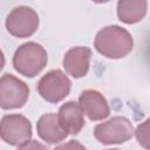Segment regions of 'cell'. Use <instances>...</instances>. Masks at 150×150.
<instances>
[{
	"instance_id": "obj_14",
	"label": "cell",
	"mask_w": 150,
	"mask_h": 150,
	"mask_svg": "<svg viewBox=\"0 0 150 150\" xmlns=\"http://www.w3.org/2000/svg\"><path fill=\"white\" fill-rule=\"evenodd\" d=\"M91 1L95 2V4H104V2H108L110 0H91Z\"/></svg>"
},
{
	"instance_id": "obj_6",
	"label": "cell",
	"mask_w": 150,
	"mask_h": 150,
	"mask_svg": "<svg viewBox=\"0 0 150 150\" xmlns=\"http://www.w3.org/2000/svg\"><path fill=\"white\" fill-rule=\"evenodd\" d=\"M71 88L69 77L60 69H53L43 75L38 82L40 96L49 103H59L64 100Z\"/></svg>"
},
{
	"instance_id": "obj_9",
	"label": "cell",
	"mask_w": 150,
	"mask_h": 150,
	"mask_svg": "<svg viewBox=\"0 0 150 150\" xmlns=\"http://www.w3.org/2000/svg\"><path fill=\"white\" fill-rule=\"evenodd\" d=\"M79 104L83 114L91 121H102L110 115V107L107 98L97 90H83L79 97Z\"/></svg>"
},
{
	"instance_id": "obj_2",
	"label": "cell",
	"mask_w": 150,
	"mask_h": 150,
	"mask_svg": "<svg viewBox=\"0 0 150 150\" xmlns=\"http://www.w3.org/2000/svg\"><path fill=\"white\" fill-rule=\"evenodd\" d=\"M48 55L46 49L36 42L21 45L13 55L14 69L26 77H34L46 67Z\"/></svg>"
},
{
	"instance_id": "obj_13",
	"label": "cell",
	"mask_w": 150,
	"mask_h": 150,
	"mask_svg": "<svg viewBox=\"0 0 150 150\" xmlns=\"http://www.w3.org/2000/svg\"><path fill=\"white\" fill-rule=\"evenodd\" d=\"M135 137L141 146L150 149V118L145 120L136 128Z\"/></svg>"
},
{
	"instance_id": "obj_5",
	"label": "cell",
	"mask_w": 150,
	"mask_h": 150,
	"mask_svg": "<svg viewBox=\"0 0 150 150\" xmlns=\"http://www.w3.org/2000/svg\"><path fill=\"white\" fill-rule=\"evenodd\" d=\"M40 19L38 13L28 6H18L13 8L6 18L7 32L19 39L32 36L39 28Z\"/></svg>"
},
{
	"instance_id": "obj_8",
	"label": "cell",
	"mask_w": 150,
	"mask_h": 150,
	"mask_svg": "<svg viewBox=\"0 0 150 150\" xmlns=\"http://www.w3.org/2000/svg\"><path fill=\"white\" fill-rule=\"evenodd\" d=\"M91 50L88 47L77 46L68 49L63 56V68L68 75L74 79L84 77L90 67Z\"/></svg>"
},
{
	"instance_id": "obj_4",
	"label": "cell",
	"mask_w": 150,
	"mask_h": 150,
	"mask_svg": "<svg viewBox=\"0 0 150 150\" xmlns=\"http://www.w3.org/2000/svg\"><path fill=\"white\" fill-rule=\"evenodd\" d=\"M135 134L132 123L123 116H115L103 123H100L94 129L95 138L103 145L122 144L131 139Z\"/></svg>"
},
{
	"instance_id": "obj_12",
	"label": "cell",
	"mask_w": 150,
	"mask_h": 150,
	"mask_svg": "<svg viewBox=\"0 0 150 150\" xmlns=\"http://www.w3.org/2000/svg\"><path fill=\"white\" fill-rule=\"evenodd\" d=\"M146 12L148 0H118L117 2V18L127 25L142 21Z\"/></svg>"
},
{
	"instance_id": "obj_7",
	"label": "cell",
	"mask_w": 150,
	"mask_h": 150,
	"mask_svg": "<svg viewBox=\"0 0 150 150\" xmlns=\"http://www.w3.org/2000/svg\"><path fill=\"white\" fill-rule=\"evenodd\" d=\"M29 97L28 86L12 74H4L0 80V107L4 110L22 108Z\"/></svg>"
},
{
	"instance_id": "obj_10",
	"label": "cell",
	"mask_w": 150,
	"mask_h": 150,
	"mask_svg": "<svg viewBox=\"0 0 150 150\" xmlns=\"http://www.w3.org/2000/svg\"><path fill=\"white\" fill-rule=\"evenodd\" d=\"M38 136L47 144H57L69 134L61 125L56 114H45L36 122Z\"/></svg>"
},
{
	"instance_id": "obj_3",
	"label": "cell",
	"mask_w": 150,
	"mask_h": 150,
	"mask_svg": "<svg viewBox=\"0 0 150 150\" xmlns=\"http://www.w3.org/2000/svg\"><path fill=\"white\" fill-rule=\"evenodd\" d=\"M0 137L9 145L25 148L32 142V124L21 114L5 115L0 122Z\"/></svg>"
},
{
	"instance_id": "obj_11",
	"label": "cell",
	"mask_w": 150,
	"mask_h": 150,
	"mask_svg": "<svg viewBox=\"0 0 150 150\" xmlns=\"http://www.w3.org/2000/svg\"><path fill=\"white\" fill-rule=\"evenodd\" d=\"M57 117L61 125L66 131H68L69 135H77L84 125L83 110L75 101L63 103L59 109Z\"/></svg>"
},
{
	"instance_id": "obj_1",
	"label": "cell",
	"mask_w": 150,
	"mask_h": 150,
	"mask_svg": "<svg viewBox=\"0 0 150 150\" xmlns=\"http://www.w3.org/2000/svg\"><path fill=\"white\" fill-rule=\"evenodd\" d=\"M95 49L108 59L125 57L134 48V39L125 29L116 25L100 29L94 40Z\"/></svg>"
}]
</instances>
